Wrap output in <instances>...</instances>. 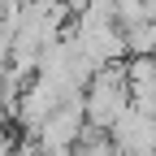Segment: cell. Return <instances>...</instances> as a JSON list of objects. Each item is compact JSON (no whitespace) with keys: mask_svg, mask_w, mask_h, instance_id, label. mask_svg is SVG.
Here are the masks:
<instances>
[{"mask_svg":"<svg viewBox=\"0 0 156 156\" xmlns=\"http://www.w3.org/2000/svg\"><path fill=\"white\" fill-rule=\"evenodd\" d=\"M83 100H69V104H61L48 122H39L35 126V152H69L74 143H78V134H83Z\"/></svg>","mask_w":156,"mask_h":156,"instance_id":"cell-1","label":"cell"}]
</instances>
